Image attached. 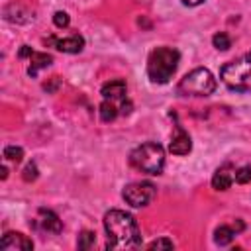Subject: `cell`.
<instances>
[{"label":"cell","instance_id":"obj_1","mask_svg":"<svg viewBox=\"0 0 251 251\" xmlns=\"http://www.w3.org/2000/svg\"><path fill=\"white\" fill-rule=\"evenodd\" d=\"M104 231L108 249H135L141 247V231L135 218L124 210H110L104 214Z\"/></svg>","mask_w":251,"mask_h":251},{"label":"cell","instance_id":"obj_2","mask_svg":"<svg viewBox=\"0 0 251 251\" xmlns=\"http://www.w3.org/2000/svg\"><path fill=\"white\" fill-rule=\"evenodd\" d=\"M180 53L175 47H157L147 57V76L155 84H167L178 69Z\"/></svg>","mask_w":251,"mask_h":251},{"label":"cell","instance_id":"obj_3","mask_svg":"<svg viewBox=\"0 0 251 251\" xmlns=\"http://www.w3.org/2000/svg\"><path fill=\"white\" fill-rule=\"evenodd\" d=\"M129 165L145 175H161L165 169V149L155 141H145L129 153Z\"/></svg>","mask_w":251,"mask_h":251},{"label":"cell","instance_id":"obj_4","mask_svg":"<svg viewBox=\"0 0 251 251\" xmlns=\"http://www.w3.org/2000/svg\"><path fill=\"white\" fill-rule=\"evenodd\" d=\"M220 78L233 92H249L251 90V51L243 53L239 59L226 63L220 69Z\"/></svg>","mask_w":251,"mask_h":251},{"label":"cell","instance_id":"obj_5","mask_svg":"<svg viewBox=\"0 0 251 251\" xmlns=\"http://www.w3.org/2000/svg\"><path fill=\"white\" fill-rule=\"evenodd\" d=\"M216 84L218 82L214 75L208 69L198 67L180 78V82L176 84V92L180 96H210L216 90Z\"/></svg>","mask_w":251,"mask_h":251},{"label":"cell","instance_id":"obj_6","mask_svg":"<svg viewBox=\"0 0 251 251\" xmlns=\"http://www.w3.org/2000/svg\"><path fill=\"white\" fill-rule=\"evenodd\" d=\"M157 194V188L153 182L149 180H139V182H129L127 186H124L122 190V198L126 200V204L133 206V208H143L149 206L153 202Z\"/></svg>","mask_w":251,"mask_h":251},{"label":"cell","instance_id":"obj_7","mask_svg":"<svg viewBox=\"0 0 251 251\" xmlns=\"http://www.w3.org/2000/svg\"><path fill=\"white\" fill-rule=\"evenodd\" d=\"M100 94H102L104 100H110V102L118 104L120 110H122V114H129L131 104L126 100V94H127V84H126V80L114 78V80L104 82L102 88H100Z\"/></svg>","mask_w":251,"mask_h":251},{"label":"cell","instance_id":"obj_8","mask_svg":"<svg viewBox=\"0 0 251 251\" xmlns=\"http://www.w3.org/2000/svg\"><path fill=\"white\" fill-rule=\"evenodd\" d=\"M0 249L2 251H31L33 241L20 231H6L0 239Z\"/></svg>","mask_w":251,"mask_h":251},{"label":"cell","instance_id":"obj_9","mask_svg":"<svg viewBox=\"0 0 251 251\" xmlns=\"http://www.w3.org/2000/svg\"><path fill=\"white\" fill-rule=\"evenodd\" d=\"M169 151L173 155H188L192 151V139L180 124H176V131H175V135L169 143Z\"/></svg>","mask_w":251,"mask_h":251},{"label":"cell","instance_id":"obj_10","mask_svg":"<svg viewBox=\"0 0 251 251\" xmlns=\"http://www.w3.org/2000/svg\"><path fill=\"white\" fill-rule=\"evenodd\" d=\"M47 43H53L55 49L63 51V53H80L82 47H84V37L78 35V33H73L65 39H59V37H47L45 39Z\"/></svg>","mask_w":251,"mask_h":251},{"label":"cell","instance_id":"obj_11","mask_svg":"<svg viewBox=\"0 0 251 251\" xmlns=\"http://www.w3.org/2000/svg\"><path fill=\"white\" fill-rule=\"evenodd\" d=\"M37 226L47 233H61L63 231V222L59 220V216L53 210H47V208L37 210Z\"/></svg>","mask_w":251,"mask_h":251},{"label":"cell","instance_id":"obj_12","mask_svg":"<svg viewBox=\"0 0 251 251\" xmlns=\"http://www.w3.org/2000/svg\"><path fill=\"white\" fill-rule=\"evenodd\" d=\"M233 182H235V169H233L229 163L222 165V167L214 173V176H212V186H214L216 190H227Z\"/></svg>","mask_w":251,"mask_h":251},{"label":"cell","instance_id":"obj_13","mask_svg":"<svg viewBox=\"0 0 251 251\" xmlns=\"http://www.w3.org/2000/svg\"><path fill=\"white\" fill-rule=\"evenodd\" d=\"M245 229V224L241 222V220H235V224L233 226H220V227H216V231H214V241L218 243V245H229L231 241H233V237L239 233V231H243Z\"/></svg>","mask_w":251,"mask_h":251},{"label":"cell","instance_id":"obj_14","mask_svg":"<svg viewBox=\"0 0 251 251\" xmlns=\"http://www.w3.org/2000/svg\"><path fill=\"white\" fill-rule=\"evenodd\" d=\"M53 63V57L47 55V53H35L29 57V67H27V75L29 76H37L39 69H47L49 65Z\"/></svg>","mask_w":251,"mask_h":251},{"label":"cell","instance_id":"obj_15","mask_svg":"<svg viewBox=\"0 0 251 251\" xmlns=\"http://www.w3.org/2000/svg\"><path fill=\"white\" fill-rule=\"evenodd\" d=\"M100 120L102 122H114L116 118H118V114H122V110H120V106L118 104H114V102H110V100H102V104H100Z\"/></svg>","mask_w":251,"mask_h":251},{"label":"cell","instance_id":"obj_16","mask_svg":"<svg viewBox=\"0 0 251 251\" xmlns=\"http://www.w3.org/2000/svg\"><path fill=\"white\" fill-rule=\"evenodd\" d=\"M4 159L6 161H12V163H20L24 159V149L18 147V145H6L4 147Z\"/></svg>","mask_w":251,"mask_h":251},{"label":"cell","instance_id":"obj_17","mask_svg":"<svg viewBox=\"0 0 251 251\" xmlns=\"http://www.w3.org/2000/svg\"><path fill=\"white\" fill-rule=\"evenodd\" d=\"M94 243H96V235H94L92 231H88V229L80 231V235H78V239H76V247H78V249L86 251V249H90Z\"/></svg>","mask_w":251,"mask_h":251},{"label":"cell","instance_id":"obj_18","mask_svg":"<svg viewBox=\"0 0 251 251\" xmlns=\"http://www.w3.org/2000/svg\"><path fill=\"white\" fill-rule=\"evenodd\" d=\"M212 43H214V47L220 49V51H227V49L231 47V39H229V35H227L226 31H218V33H214Z\"/></svg>","mask_w":251,"mask_h":251},{"label":"cell","instance_id":"obj_19","mask_svg":"<svg viewBox=\"0 0 251 251\" xmlns=\"http://www.w3.org/2000/svg\"><path fill=\"white\" fill-rule=\"evenodd\" d=\"M235 182H237V184H247V182H251V167H249V165L235 169Z\"/></svg>","mask_w":251,"mask_h":251},{"label":"cell","instance_id":"obj_20","mask_svg":"<svg viewBox=\"0 0 251 251\" xmlns=\"http://www.w3.org/2000/svg\"><path fill=\"white\" fill-rule=\"evenodd\" d=\"M173 247H175V243L169 237H159L147 245V249H173Z\"/></svg>","mask_w":251,"mask_h":251},{"label":"cell","instance_id":"obj_21","mask_svg":"<svg viewBox=\"0 0 251 251\" xmlns=\"http://www.w3.org/2000/svg\"><path fill=\"white\" fill-rule=\"evenodd\" d=\"M53 24L57 25V27H69V24H71V18H69V14L67 12H63V10H59V12H55V16H53Z\"/></svg>","mask_w":251,"mask_h":251},{"label":"cell","instance_id":"obj_22","mask_svg":"<svg viewBox=\"0 0 251 251\" xmlns=\"http://www.w3.org/2000/svg\"><path fill=\"white\" fill-rule=\"evenodd\" d=\"M22 176H24V180H27V182H29V180H35V178H37V165H35V163H27Z\"/></svg>","mask_w":251,"mask_h":251},{"label":"cell","instance_id":"obj_23","mask_svg":"<svg viewBox=\"0 0 251 251\" xmlns=\"http://www.w3.org/2000/svg\"><path fill=\"white\" fill-rule=\"evenodd\" d=\"M31 55H33V49H31L29 45H22V47H20V51H18V57H20V59H25V57L29 59Z\"/></svg>","mask_w":251,"mask_h":251},{"label":"cell","instance_id":"obj_24","mask_svg":"<svg viewBox=\"0 0 251 251\" xmlns=\"http://www.w3.org/2000/svg\"><path fill=\"white\" fill-rule=\"evenodd\" d=\"M202 2H206V0H182L184 6H200Z\"/></svg>","mask_w":251,"mask_h":251}]
</instances>
